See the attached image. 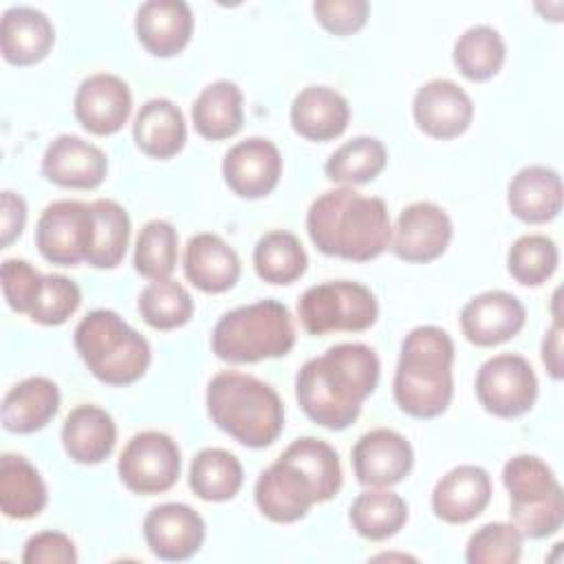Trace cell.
Returning <instances> with one entry per match:
<instances>
[{"label":"cell","mask_w":564,"mask_h":564,"mask_svg":"<svg viewBox=\"0 0 564 564\" xmlns=\"http://www.w3.org/2000/svg\"><path fill=\"white\" fill-rule=\"evenodd\" d=\"M511 524L531 540L553 535L564 522V494L553 469L533 454H518L502 467Z\"/></svg>","instance_id":"cell-8"},{"label":"cell","mask_w":564,"mask_h":564,"mask_svg":"<svg viewBox=\"0 0 564 564\" xmlns=\"http://www.w3.org/2000/svg\"><path fill=\"white\" fill-rule=\"evenodd\" d=\"M134 31L148 53L172 57L187 46L194 15L183 0H148L137 9Z\"/></svg>","instance_id":"cell-22"},{"label":"cell","mask_w":564,"mask_h":564,"mask_svg":"<svg viewBox=\"0 0 564 564\" xmlns=\"http://www.w3.org/2000/svg\"><path fill=\"white\" fill-rule=\"evenodd\" d=\"M55 42V29L35 7H9L0 20V51L9 64L33 66L42 62Z\"/></svg>","instance_id":"cell-24"},{"label":"cell","mask_w":564,"mask_h":564,"mask_svg":"<svg viewBox=\"0 0 564 564\" xmlns=\"http://www.w3.org/2000/svg\"><path fill=\"white\" fill-rule=\"evenodd\" d=\"M59 388L48 377H26L2 399L0 416L4 430L31 434L42 430L59 410Z\"/></svg>","instance_id":"cell-28"},{"label":"cell","mask_w":564,"mask_h":564,"mask_svg":"<svg viewBox=\"0 0 564 564\" xmlns=\"http://www.w3.org/2000/svg\"><path fill=\"white\" fill-rule=\"evenodd\" d=\"M454 236V225L447 212L430 200L408 205L392 229L390 249L405 262L425 264L445 253Z\"/></svg>","instance_id":"cell-13"},{"label":"cell","mask_w":564,"mask_h":564,"mask_svg":"<svg viewBox=\"0 0 564 564\" xmlns=\"http://www.w3.org/2000/svg\"><path fill=\"white\" fill-rule=\"evenodd\" d=\"M313 13L328 33L350 35L366 24L370 4L366 0H317L313 2Z\"/></svg>","instance_id":"cell-44"},{"label":"cell","mask_w":564,"mask_h":564,"mask_svg":"<svg viewBox=\"0 0 564 564\" xmlns=\"http://www.w3.org/2000/svg\"><path fill=\"white\" fill-rule=\"evenodd\" d=\"M308 256L300 238L284 229L260 236L253 249L256 273L269 284H291L304 275Z\"/></svg>","instance_id":"cell-35"},{"label":"cell","mask_w":564,"mask_h":564,"mask_svg":"<svg viewBox=\"0 0 564 564\" xmlns=\"http://www.w3.org/2000/svg\"><path fill=\"white\" fill-rule=\"evenodd\" d=\"M245 474L236 454L223 447L200 449L189 465V487L207 502L231 500L242 487Z\"/></svg>","instance_id":"cell-33"},{"label":"cell","mask_w":564,"mask_h":564,"mask_svg":"<svg viewBox=\"0 0 564 564\" xmlns=\"http://www.w3.org/2000/svg\"><path fill=\"white\" fill-rule=\"evenodd\" d=\"M557 264V245L544 234H524L507 251V271L524 286L544 284L555 273Z\"/></svg>","instance_id":"cell-39"},{"label":"cell","mask_w":564,"mask_h":564,"mask_svg":"<svg viewBox=\"0 0 564 564\" xmlns=\"http://www.w3.org/2000/svg\"><path fill=\"white\" fill-rule=\"evenodd\" d=\"M73 112L82 128L97 137H108L128 123L132 112V93L119 75H88L75 93Z\"/></svg>","instance_id":"cell-17"},{"label":"cell","mask_w":564,"mask_h":564,"mask_svg":"<svg viewBox=\"0 0 564 564\" xmlns=\"http://www.w3.org/2000/svg\"><path fill=\"white\" fill-rule=\"evenodd\" d=\"M454 341L438 326H416L401 341L392 394L401 412L434 419L454 397Z\"/></svg>","instance_id":"cell-4"},{"label":"cell","mask_w":564,"mask_h":564,"mask_svg":"<svg viewBox=\"0 0 564 564\" xmlns=\"http://www.w3.org/2000/svg\"><path fill=\"white\" fill-rule=\"evenodd\" d=\"M242 90L231 79L207 84L192 104V123L203 139L220 141L242 128Z\"/></svg>","instance_id":"cell-31"},{"label":"cell","mask_w":564,"mask_h":564,"mask_svg":"<svg viewBox=\"0 0 564 564\" xmlns=\"http://www.w3.org/2000/svg\"><path fill=\"white\" fill-rule=\"evenodd\" d=\"M117 471L121 482L134 494H163L172 489L181 476V449L165 432H139L126 443Z\"/></svg>","instance_id":"cell-10"},{"label":"cell","mask_w":564,"mask_h":564,"mask_svg":"<svg viewBox=\"0 0 564 564\" xmlns=\"http://www.w3.org/2000/svg\"><path fill=\"white\" fill-rule=\"evenodd\" d=\"M139 315L143 322L156 330H174L189 322L194 313V302L189 291L172 280H152L141 293L137 302Z\"/></svg>","instance_id":"cell-38"},{"label":"cell","mask_w":564,"mask_h":564,"mask_svg":"<svg viewBox=\"0 0 564 564\" xmlns=\"http://www.w3.org/2000/svg\"><path fill=\"white\" fill-rule=\"evenodd\" d=\"M48 491L42 474L20 454L0 458V509L11 520H29L42 513Z\"/></svg>","instance_id":"cell-30"},{"label":"cell","mask_w":564,"mask_h":564,"mask_svg":"<svg viewBox=\"0 0 564 564\" xmlns=\"http://www.w3.org/2000/svg\"><path fill=\"white\" fill-rule=\"evenodd\" d=\"M414 465L410 441L388 427L359 436L352 447V469L364 487H390L401 482Z\"/></svg>","instance_id":"cell-19"},{"label":"cell","mask_w":564,"mask_h":564,"mask_svg":"<svg viewBox=\"0 0 564 564\" xmlns=\"http://www.w3.org/2000/svg\"><path fill=\"white\" fill-rule=\"evenodd\" d=\"M412 115L421 132L432 139H456L460 137L471 119V97L452 79L425 82L412 99Z\"/></svg>","instance_id":"cell-18"},{"label":"cell","mask_w":564,"mask_h":564,"mask_svg":"<svg viewBox=\"0 0 564 564\" xmlns=\"http://www.w3.org/2000/svg\"><path fill=\"white\" fill-rule=\"evenodd\" d=\"M75 348L90 375L108 386L139 381L152 359L148 339L110 308H95L77 324Z\"/></svg>","instance_id":"cell-6"},{"label":"cell","mask_w":564,"mask_h":564,"mask_svg":"<svg viewBox=\"0 0 564 564\" xmlns=\"http://www.w3.org/2000/svg\"><path fill=\"white\" fill-rule=\"evenodd\" d=\"M185 278L203 293L229 291L240 278L238 253L216 234L203 231L187 240L183 253Z\"/></svg>","instance_id":"cell-23"},{"label":"cell","mask_w":564,"mask_h":564,"mask_svg":"<svg viewBox=\"0 0 564 564\" xmlns=\"http://www.w3.org/2000/svg\"><path fill=\"white\" fill-rule=\"evenodd\" d=\"M522 542L524 535L511 522H487L469 535L465 560L469 564H516Z\"/></svg>","instance_id":"cell-41"},{"label":"cell","mask_w":564,"mask_h":564,"mask_svg":"<svg viewBox=\"0 0 564 564\" xmlns=\"http://www.w3.org/2000/svg\"><path fill=\"white\" fill-rule=\"evenodd\" d=\"M44 275L26 260L7 258L0 267V282L7 304L15 313H31L42 289Z\"/></svg>","instance_id":"cell-43"},{"label":"cell","mask_w":564,"mask_h":564,"mask_svg":"<svg viewBox=\"0 0 564 564\" xmlns=\"http://www.w3.org/2000/svg\"><path fill=\"white\" fill-rule=\"evenodd\" d=\"M476 397L489 414L516 419L533 408L538 377L522 355H494L476 372Z\"/></svg>","instance_id":"cell-11"},{"label":"cell","mask_w":564,"mask_h":564,"mask_svg":"<svg viewBox=\"0 0 564 564\" xmlns=\"http://www.w3.org/2000/svg\"><path fill=\"white\" fill-rule=\"evenodd\" d=\"M82 304L79 286L59 273H48L42 280V289L37 293L35 306L29 317L44 326L64 324Z\"/></svg>","instance_id":"cell-42"},{"label":"cell","mask_w":564,"mask_h":564,"mask_svg":"<svg viewBox=\"0 0 564 564\" xmlns=\"http://www.w3.org/2000/svg\"><path fill=\"white\" fill-rule=\"evenodd\" d=\"M341 489L339 454L322 438H295L256 480L253 498L264 518L278 524L302 520L317 502Z\"/></svg>","instance_id":"cell-2"},{"label":"cell","mask_w":564,"mask_h":564,"mask_svg":"<svg viewBox=\"0 0 564 564\" xmlns=\"http://www.w3.org/2000/svg\"><path fill=\"white\" fill-rule=\"evenodd\" d=\"M90 207L95 216V234L86 262L95 269H115L123 260L130 242V216L110 198H97Z\"/></svg>","instance_id":"cell-36"},{"label":"cell","mask_w":564,"mask_h":564,"mask_svg":"<svg viewBox=\"0 0 564 564\" xmlns=\"http://www.w3.org/2000/svg\"><path fill=\"white\" fill-rule=\"evenodd\" d=\"M115 443V419L99 405H77L62 423V445L75 463L97 465L112 454Z\"/></svg>","instance_id":"cell-27"},{"label":"cell","mask_w":564,"mask_h":564,"mask_svg":"<svg viewBox=\"0 0 564 564\" xmlns=\"http://www.w3.org/2000/svg\"><path fill=\"white\" fill-rule=\"evenodd\" d=\"M137 148L152 159H170L178 154L187 141V126L181 108L165 99H148L132 123Z\"/></svg>","instance_id":"cell-29"},{"label":"cell","mask_w":564,"mask_h":564,"mask_svg":"<svg viewBox=\"0 0 564 564\" xmlns=\"http://www.w3.org/2000/svg\"><path fill=\"white\" fill-rule=\"evenodd\" d=\"M143 538L152 555L165 562L194 557L205 542V520L183 502H163L143 518Z\"/></svg>","instance_id":"cell-14"},{"label":"cell","mask_w":564,"mask_h":564,"mask_svg":"<svg viewBox=\"0 0 564 564\" xmlns=\"http://www.w3.org/2000/svg\"><path fill=\"white\" fill-rule=\"evenodd\" d=\"M95 216L82 200H55L44 207L35 225V247L44 260L75 267L93 247Z\"/></svg>","instance_id":"cell-12"},{"label":"cell","mask_w":564,"mask_h":564,"mask_svg":"<svg viewBox=\"0 0 564 564\" xmlns=\"http://www.w3.org/2000/svg\"><path fill=\"white\" fill-rule=\"evenodd\" d=\"M293 344V317L278 300H260L231 308L212 330L214 355L229 364H256L284 357Z\"/></svg>","instance_id":"cell-7"},{"label":"cell","mask_w":564,"mask_h":564,"mask_svg":"<svg viewBox=\"0 0 564 564\" xmlns=\"http://www.w3.org/2000/svg\"><path fill=\"white\" fill-rule=\"evenodd\" d=\"M178 234L161 218L148 220L134 247V269L148 280H165L176 269Z\"/></svg>","instance_id":"cell-40"},{"label":"cell","mask_w":564,"mask_h":564,"mask_svg":"<svg viewBox=\"0 0 564 564\" xmlns=\"http://www.w3.org/2000/svg\"><path fill=\"white\" fill-rule=\"evenodd\" d=\"M282 176V156L275 143L249 137L231 145L223 156V178L240 198H264Z\"/></svg>","instance_id":"cell-15"},{"label":"cell","mask_w":564,"mask_h":564,"mask_svg":"<svg viewBox=\"0 0 564 564\" xmlns=\"http://www.w3.org/2000/svg\"><path fill=\"white\" fill-rule=\"evenodd\" d=\"M350 524L366 540H388L408 522V502L383 487L361 491L350 505Z\"/></svg>","instance_id":"cell-32"},{"label":"cell","mask_w":564,"mask_h":564,"mask_svg":"<svg viewBox=\"0 0 564 564\" xmlns=\"http://www.w3.org/2000/svg\"><path fill=\"white\" fill-rule=\"evenodd\" d=\"M212 423L251 449L269 447L284 427L280 394L253 375L223 370L212 377L205 392Z\"/></svg>","instance_id":"cell-5"},{"label":"cell","mask_w":564,"mask_h":564,"mask_svg":"<svg viewBox=\"0 0 564 564\" xmlns=\"http://www.w3.org/2000/svg\"><path fill=\"white\" fill-rule=\"evenodd\" d=\"M507 46L502 35L489 24L465 29L454 42L452 59L458 73L471 82H487L502 68Z\"/></svg>","instance_id":"cell-34"},{"label":"cell","mask_w":564,"mask_h":564,"mask_svg":"<svg viewBox=\"0 0 564 564\" xmlns=\"http://www.w3.org/2000/svg\"><path fill=\"white\" fill-rule=\"evenodd\" d=\"M46 181L68 189H95L108 174V159L101 148L75 134L55 137L42 156Z\"/></svg>","instance_id":"cell-20"},{"label":"cell","mask_w":564,"mask_h":564,"mask_svg":"<svg viewBox=\"0 0 564 564\" xmlns=\"http://www.w3.org/2000/svg\"><path fill=\"white\" fill-rule=\"evenodd\" d=\"M0 245L9 247L26 225V203L20 194L4 189L0 194Z\"/></svg>","instance_id":"cell-46"},{"label":"cell","mask_w":564,"mask_h":564,"mask_svg":"<svg viewBox=\"0 0 564 564\" xmlns=\"http://www.w3.org/2000/svg\"><path fill=\"white\" fill-rule=\"evenodd\" d=\"M491 500V478L478 465L452 467L432 489V511L449 524H465L480 516Z\"/></svg>","instance_id":"cell-21"},{"label":"cell","mask_w":564,"mask_h":564,"mask_svg":"<svg viewBox=\"0 0 564 564\" xmlns=\"http://www.w3.org/2000/svg\"><path fill=\"white\" fill-rule=\"evenodd\" d=\"M511 214L529 225L553 220L562 212V178L553 167L527 165L518 170L507 187Z\"/></svg>","instance_id":"cell-25"},{"label":"cell","mask_w":564,"mask_h":564,"mask_svg":"<svg viewBox=\"0 0 564 564\" xmlns=\"http://www.w3.org/2000/svg\"><path fill=\"white\" fill-rule=\"evenodd\" d=\"M379 315L375 293L352 280H330L308 286L297 300V317L311 335L361 333Z\"/></svg>","instance_id":"cell-9"},{"label":"cell","mask_w":564,"mask_h":564,"mask_svg":"<svg viewBox=\"0 0 564 564\" xmlns=\"http://www.w3.org/2000/svg\"><path fill=\"white\" fill-rule=\"evenodd\" d=\"M527 322L524 304L509 291L491 289L460 308V330L474 346L489 348L516 337Z\"/></svg>","instance_id":"cell-16"},{"label":"cell","mask_w":564,"mask_h":564,"mask_svg":"<svg viewBox=\"0 0 564 564\" xmlns=\"http://www.w3.org/2000/svg\"><path fill=\"white\" fill-rule=\"evenodd\" d=\"M24 564H75V542L62 531H40L31 535L22 551Z\"/></svg>","instance_id":"cell-45"},{"label":"cell","mask_w":564,"mask_h":564,"mask_svg":"<svg viewBox=\"0 0 564 564\" xmlns=\"http://www.w3.org/2000/svg\"><path fill=\"white\" fill-rule=\"evenodd\" d=\"M377 352L359 341L330 346L308 359L295 375V397L304 414L326 427L346 430L361 412V403L379 383Z\"/></svg>","instance_id":"cell-1"},{"label":"cell","mask_w":564,"mask_h":564,"mask_svg":"<svg viewBox=\"0 0 564 564\" xmlns=\"http://www.w3.org/2000/svg\"><path fill=\"white\" fill-rule=\"evenodd\" d=\"M542 361L553 379H562V322L555 319L542 339Z\"/></svg>","instance_id":"cell-47"},{"label":"cell","mask_w":564,"mask_h":564,"mask_svg":"<svg viewBox=\"0 0 564 564\" xmlns=\"http://www.w3.org/2000/svg\"><path fill=\"white\" fill-rule=\"evenodd\" d=\"M306 231L324 256L352 262L379 258L392 238L383 198L364 196L348 185L328 189L311 203Z\"/></svg>","instance_id":"cell-3"},{"label":"cell","mask_w":564,"mask_h":564,"mask_svg":"<svg viewBox=\"0 0 564 564\" xmlns=\"http://www.w3.org/2000/svg\"><path fill=\"white\" fill-rule=\"evenodd\" d=\"M291 126L308 141L337 139L350 119L348 101L341 93L328 86H306L291 104Z\"/></svg>","instance_id":"cell-26"},{"label":"cell","mask_w":564,"mask_h":564,"mask_svg":"<svg viewBox=\"0 0 564 564\" xmlns=\"http://www.w3.org/2000/svg\"><path fill=\"white\" fill-rule=\"evenodd\" d=\"M386 163L388 150L377 137H355L328 156L324 172L333 183L352 187L377 178Z\"/></svg>","instance_id":"cell-37"}]
</instances>
